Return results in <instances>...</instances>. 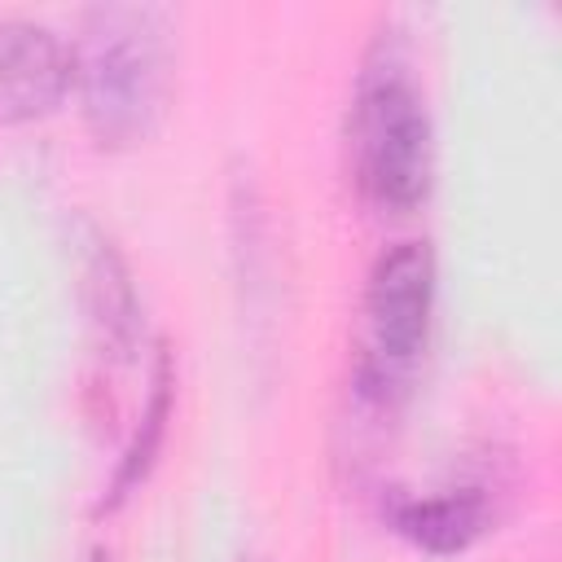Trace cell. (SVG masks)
<instances>
[{
  "label": "cell",
  "mask_w": 562,
  "mask_h": 562,
  "mask_svg": "<svg viewBox=\"0 0 562 562\" xmlns=\"http://www.w3.org/2000/svg\"><path fill=\"white\" fill-rule=\"evenodd\" d=\"M171 386H176V378H171V356L158 351L154 382H149V400H145L140 417H136V430H132V439H127V448H123V457H119V470H114V479H110V496H105L101 505H119V501L149 474V465H154V457H158V448H162V435H167Z\"/></svg>",
  "instance_id": "cell-7"
},
{
  "label": "cell",
  "mask_w": 562,
  "mask_h": 562,
  "mask_svg": "<svg viewBox=\"0 0 562 562\" xmlns=\"http://www.w3.org/2000/svg\"><path fill=\"white\" fill-rule=\"evenodd\" d=\"M435 307V255L426 241L386 246L364 285V356L360 378L369 391L386 395L408 378L426 347Z\"/></svg>",
  "instance_id": "cell-3"
},
{
  "label": "cell",
  "mask_w": 562,
  "mask_h": 562,
  "mask_svg": "<svg viewBox=\"0 0 562 562\" xmlns=\"http://www.w3.org/2000/svg\"><path fill=\"white\" fill-rule=\"evenodd\" d=\"M83 285H88V312H92V325L101 329V342L119 360H127L140 342V303H136V285H132L123 255L97 228L88 233Z\"/></svg>",
  "instance_id": "cell-5"
},
{
  "label": "cell",
  "mask_w": 562,
  "mask_h": 562,
  "mask_svg": "<svg viewBox=\"0 0 562 562\" xmlns=\"http://www.w3.org/2000/svg\"><path fill=\"white\" fill-rule=\"evenodd\" d=\"M391 522L400 536L430 553H457L465 549L483 522H487V501L479 492H439V496H408L391 509Z\"/></svg>",
  "instance_id": "cell-6"
},
{
  "label": "cell",
  "mask_w": 562,
  "mask_h": 562,
  "mask_svg": "<svg viewBox=\"0 0 562 562\" xmlns=\"http://www.w3.org/2000/svg\"><path fill=\"white\" fill-rule=\"evenodd\" d=\"M241 562H263V558H241Z\"/></svg>",
  "instance_id": "cell-9"
},
{
  "label": "cell",
  "mask_w": 562,
  "mask_h": 562,
  "mask_svg": "<svg viewBox=\"0 0 562 562\" xmlns=\"http://www.w3.org/2000/svg\"><path fill=\"white\" fill-rule=\"evenodd\" d=\"M75 79V53L66 40L31 18H0V114H48Z\"/></svg>",
  "instance_id": "cell-4"
},
{
  "label": "cell",
  "mask_w": 562,
  "mask_h": 562,
  "mask_svg": "<svg viewBox=\"0 0 562 562\" xmlns=\"http://www.w3.org/2000/svg\"><path fill=\"white\" fill-rule=\"evenodd\" d=\"M92 562H110V553H101V549H97V553H92Z\"/></svg>",
  "instance_id": "cell-8"
},
{
  "label": "cell",
  "mask_w": 562,
  "mask_h": 562,
  "mask_svg": "<svg viewBox=\"0 0 562 562\" xmlns=\"http://www.w3.org/2000/svg\"><path fill=\"white\" fill-rule=\"evenodd\" d=\"M351 176L378 211H408L430 189V114L400 61L369 66L351 101Z\"/></svg>",
  "instance_id": "cell-1"
},
{
  "label": "cell",
  "mask_w": 562,
  "mask_h": 562,
  "mask_svg": "<svg viewBox=\"0 0 562 562\" xmlns=\"http://www.w3.org/2000/svg\"><path fill=\"white\" fill-rule=\"evenodd\" d=\"M79 88L88 127L101 145L140 140L154 127L167 88V57L154 18L140 9L92 13L79 57Z\"/></svg>",
  "instance_id": "cell-2"
}]
</instances>
